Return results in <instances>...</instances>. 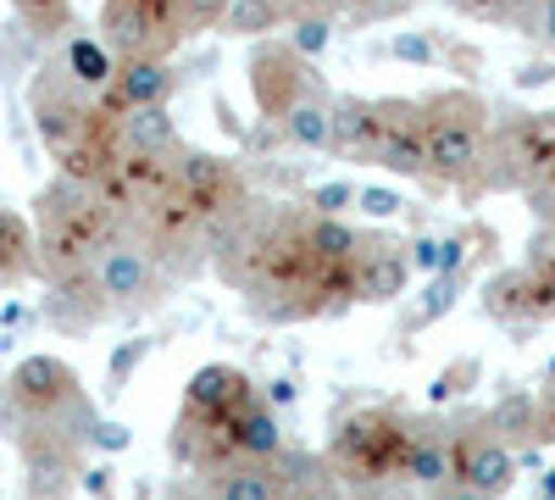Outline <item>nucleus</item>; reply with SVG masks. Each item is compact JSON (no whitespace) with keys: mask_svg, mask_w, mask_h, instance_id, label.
Returning <instances> with one entry per match:
<instances>
[{"mask_svg":"<svg viewBox=\"0 0 555 500\" xmlns=\"http://www.w3.org/2000/svg\"><path fill=\"white\" fill-rule=\"evenodd\" d=\"M416 112H423L428 178L444 190H478L483 140H489V101L478 89H434V95H416Z\"/></svg>","mask_w":555,"mask_h":500,"instance_id":"f257e3e1","label":"nucleus"},{"mask_svg":"<svg viewBox=\"0 0 555 500\" xmlns=\"http://www.w3.org/2000/svg\"><path fill=\"white\" fill-rule=\"evenodd\" d=\"M550 162H555V112H522V117L489 123L478 190H528Z\"/></svg>","mask_w":555,"mask_h":500,"instance_id":"f03ea898","label":"nucleus"},{"mask_svg":"<svg viewBox=\"0 0 555 500\" xmlns=\"http://www.w3.org/2000/svg\"><path fill=\"white\" fill-rule=\"evenodd\" d=\"M122 234V217L101 201L89 195L83 206H73L67 217L56 222H39L34 229V261L44 279H73V272H89L95 267V256Z\"/></svg>","mask_w":555,"mask_h":500,"instance_id":"7ed1b4c3","label":"nucleus"},{"mask_svg":"<svg viewBox=\"0 0 555 500\" xmlns=\"http://www.w3.org/2000/svg\"><path fill=\"white\" fill-rule=\"evenodd\" d=\"M117 62H172L178 44L190 39L172 0H101V34H95Z\"/></svg>","mask_w":555,"mask_h":500,"instance_id":"20e7f679","label":"nucleus"},{"mask_svg":"<svg viewBox=\"0 0 555 500\" xmlns=\"http://www.w3.org/2000/svg\"><path fill=\"white\" fill-rule=\"evenodd\" d=\"M28 117H34L39 145L62 162L89 140V128L101 123V106H95V95H83V89L62 73V62H44L28 78Z\"/></svg>","mask_w":555,"mask_h":500,"instance_id":"39448f33","label":"nucleus"},{"mask_svg":"<svg viewBox=\"0 0 555 500\" xmlns=\"http://www.w3.org/2000/svg\"><path fill=\"white\" fill-rule=\"evenodd\" d=\"M167 190L190 206L206 229H217L222 217H234L250 190H245V172L234 156H217V151H195V145H178L167 162Z\"/></svg>","mask_w":555,"mask_h":500,"instance_id":"423d86ee","label":"nucleus"},{"mask_svg":"<svg viewBox=\"0 0 555 500\" xmlns=\"http://www.w3.org/2000/svg\"><path fill=\"white\" fill-rule=\"evenodd\" d=\"M411 445V428L395 412H361L334 434V467L350 484H373V478H400V457Z\"/></svg>","mask_w":555,"mask_h":500,"instance_id":"0eeeda50","label":"nucleus"},{"mask_svg":"<svg viewBox=\"0 0 555 500\" xmlns=\"http://www.w3.org/2000/svg\"><path fill=\"white\" fill-rule=\"evenodd\" d=\"M245 73H250V95H256V112H261L267 123H284V112H289L300 95L322 89V73H317V62L295 56V51H289V39H272V34L250 44V62H245Z\"/></svg>","mask_w":555,"mask_h":500,"instance_id":"6e6552de","label":"nucleus"},{"mask_svg":"<svg viewBox=\"0 0 555 500\" xmlns=\"http://www.w3.org/2000/svg\"><path fill=\"white\" fill-rule=\"evenodd\" d=\"M373 167L400 172V178H428L423 112H416V95H378V151H373Z\"/></svg>","mask_w":555,"mask_h":500,"instance_id":"1a4fd4ad","label":"nucleus"},{"mask_svg":"<svg viewBox=\"0 0 555 500\" xmlns=\"http://www.w3.org/2000/svg\"><path fill=\"white\" fill-rule=\"evenodd\" d=\"M411 284V261L400 240H378V234H361V251L350 256V300L366 306H389L400 300Z\"/></svg>","mask_w":555,"mask_h":500,"instance_id":"9d476101","label":"nucleus"},{"mask_svg":"<svg viewBox=\"0 0 555 500\" xmlns=\"http://www.w3.org/2000/svg\"><path fill=\"white\" fill-rule=\"evenodd\" d=\"M89 279L101 284V295L112 300V306H133V300H145L151 295V284H156V256L139 245L128 229L95 256V267H89Z\"/></svg>","mask_w":555,"mask_h":500,"instance_id":"9b49d317","label":"nucleus"},{"mask_svg":"<svg viewBox=\"0 0 555 500\" xmlns=\"http://www.w3.org/2000/svg\"><path fill=\"white\" fill-rule=\"evenodd\" d=\"M172 89H178V67H172V62L139 56V62H117V73H112V84L95 95V106H101L106 117H122V112H133V106H167Z\"/></svg>","mask_w":555,"mask_h":500,"instance_id":"f8f14e48","label":"nucleus"},{"mask_svg":"<svg viewBox=\"0 0 555 500\" xmlns=\"http://www.w3.org/2000/svg\"><path fill=\"white\" fill-rule=\"evenodd\" d=\"M450 473H455V484L478 489L483 500H500L517 484V457L500 439H467L461 450H450Z\"/></svg>","mask_w":555,"mask_h":500,"instance_id":"ddd939ff","label":"nucleus"},{"mask_svg":"<svg viewBox=\"0 0 555 500\" xmlns=\"http://www.w3.org/2000/svg\"><path fill=\"white\" fill-rule=\"evenodd\" d=\"M250 400H256L250 379L240 368H228V361H206V368H195V379H190V412L195 418L228 423L234 412H245Z\"/></svg>","mask_w":555,"mask_h":500,"instance_id":"4468645a","label":"nucleus"},{"mask_svg":"<svg viewBox=\"0 0 555 500\" xmlns=\"http://www.w3.org/2000/svg\"><path fill=\"white\" fill-rule=\"evenodd\" d=\"M328 128H334V140H328L334 156L373 162V151H378V101L373 95H334L328 101Z\"/></svg>","mask_w":555,"mask_h":500,"instance_id":"2eb2a0df","label":"nucleus"},{"mask_svg":"<svg viewBox=\"0 0 555 500\" xmlns=\"http://www.w3.org/2000/svg\"><path fill=\"white\" fill-rule=\"evenodd\" d=\"M112 123H117V145H122L128 156H172V151L183 145L172 106H133V112H122V117H112Z\"/></svg>","mask_w":555,"mask_h":500,"instance_id":"dca6fc26","label":"nucleus"},{"mask_svg":"<svg viewBox=\"0 0 555 500\" xmlns=\"http://www.w3.org/2000/svg\"><path fill=\"white\" fill-rule=\"evenodd\" d=\"M106 295L89 272H73V279H51V295H44V317L56 329H89L95 317H106Z\"/></svg>","mask_w":555,"mask_h":500,"instance_id":"f3484780","label":"nucleus"},{"mask_svg":"<svg viewBox=\"0 0 555 500\" xmlns=\"http://www.w3.org/2000/svg\"><path fill=\"white\" fill-rule=\"evenodd\" d=\"M483 311L489 317H500V323H544V300H539V290H533V279H528V267H505L500 279H489L483 284Z\"/></svg>","mask_w":555,"mask_h":500,"instance_id":"a211bd4d","label":"nucleus"},{"mask_svg":"<svg viewBox=\"0 0 555 500\" xmlns=\"http://www.w3.org/2000/svg\"><path fill=\"white\" fill-rule=\"evenodd\" d=\"M62 73L83 89V95H101V89L112 84V73H117V56L106 51L101 39H89V34H62Z\"/></svg>","mask_w":555,"mask_h":500,"instance_id":"6ab92c4d","label":"nucleus"},{"mask_svg":"<svg viewBox=\"0 0 555 500\" xmlns=\"http://www.w3.org/2000/svg\"><path fill=\"white\" fill-rule=\"evenodd\" d=\"M328 101H334V89L322 84V89H311V95H300L289 112H284V140L289 145H300V151H328V140H334V128H328Z\"/></svg>","mask_w":555,"mask_h":500,"instance_id":"aec40b11","label":"nucleus"},{"mask_svg":"<svg viewBox=\"0 0 555 500\" xmlns=\"http://www.w3.org/2000/svg\"><path fill=\"white\" fill-rule=\"evenodd\" d=\"M228 439H234L240 457H256V462H272L284 450V428H278L272 406H261V400H250L245 412L228 418Z\"/></svg>","mask_w":555,"mask_h":500,"instance_id":"412c9836","label":"nucleus"},{"mask_svg":"<svg viewBox=\"0 0 555 500\" xmlns=\"http://www.w3.org/2000/svg\"><path fill=\"white\" fill-rule=\"evenodd\" d=\"M28 272H39L34 261V222L12 206H0V284H17L28 279Z\"/></svg>","mask_w":555,"mask_h":500,"instance_id":"4be33fe9","label":"nucleus"},{"mask_svg":"<svg viewBox=\"0 0 555 500\" xmlns=\"http://www.w3.org/2000/svg\"><path fill=\"white\" fill-rule=\"evenodd\" d=\"M400 478H405V484H423V489L455 478V473H450V445H444V439H428V434H411L405 457H400Z\"/></svg>","mask_w":555,"mask_h":500,"instance_id":"5701e85b","label":"nucleus"},{"mask_svg":"<svg viewBox=\"0 0 555 500\" xmlns=\"http://www.w3.org/2000/svg\"><path fill=\"white\" fill-rule=\"evenodd\" d=\"M217 28L234 34V39H261L272 28H284V7H278V0H228Z\"/></svg>","mask_w":555,"mask_h":500,"instance_id":"b1692460","label":"nucleus"},{"mask_svg":"<svg viewBox=\"0 0 555 500\" xmlns=\"http://www.w3.org/2000/svg\"><path fill=\"white\" fill-rule=\"evenodd\" d=\"M306 240H311V251H317L322 261H350V256L361 251V229H350L345 217H317V211H306Z\"/></svg>","mask_w":555,"mask_h":500,"instance_id":"393cba45","label":"nucleus"},{"mask_svg":"<svg viewBox=\"0 0 555 500\" xmlns=\"http://www.w3.org/2000/svg\"><path fill=\"white\" fill-rule=\"evenodd\" d=\"M12 12L34 39H62L73 34V17H78L73 0H12Z\"/></svg>","mask_w":555,"mask_h":500,"instance_id":"a878e982","label":"nucleus"},{"mask_svg":"<svg viewBox=\"0 0 555 500\" xmlns=\"http://www.w3.org/2000/svg\"><path fill=\"white\" fill-rule=\"evenodd\" d=\"M405 261L423 267V272H461V261H467V240H416L405 245Z\"/></svg>","mask_w":555,"mask_h":500,"instance_id":"bb28decb","label":"nucleus"},{"mask_svg":"<svg viewBox=\"0 0 555 500\" xmlns=\"http://www.w3.org/2000/svg\"><path fill=\"white\" fill-rule=\"evenodd\" d=\"M489 423L500 428V439H533L539 406H533V395H505V400L494 406V418H489Z\"/></svg>","mask_w":555,"mask_h":500,"instance_id":"cd10ccee","label":"nucleus"},{"mask_svg":"<svg viewBox=\"0 0 555 500\" xmlns=\"http://www.w3.org/2000/svg\"><path fill=\"white\" fill-rule=\"evenodd\" d=\"M278 489V478H267L261 467H228L211 489V500H267Z\"/></svg>","mask_w":555,"mask_h":500,"instance_id":"c85d7f7f","label":"nucleus"},{"mask_svg":"<svg viewBox=\"0 0 555 500\" xmlns=\"http://www.w3.org/2000/svg\"><path fill=\"white\" fill-rule=\"evenodd\" d=\"M455 295H461V272H439V279L423 290V300H416V311H411V329H428V323H439V317L455 306Z\"/></svg>","mask_w":555,"mask_h":500,"instance_id":"c756f323","label":"nucleus"},{"mask_svg":"<svg viewBox=\"0 0 555 500\" xmlns=\"http://www.w3.org/2000/svg\"><path fill=\"white\" fill-rule=\"evenodd\" d=\"M334 44V17H289V51L317 62Z\"/></svg>","mask_w":555,"mask_h":500,"instance_id":"7c9ffc66","label":"nucleus"},{"mask_svg":"<svg viewBox=\"0 0 555 500\" xmlns=\"http://www.w3.org/2000/svg\"><path fill=\"white\" fill-rule=\"evenodd\" d=\"M145 356H151V339H117V345H112V361H106V389L122 395Z\"/></svg>","mask_w":555,"mask_h":500,"instance_id":"2f4dec72","label":"nucleus"},{"mask_svg":"<svg viewBox=\"0 0 555 500\" xmlns=\"http://www.w3.org/2000/svg\"><path fill=\"white\" fill-rule=\"evenodd\" d=\"M306 206H311L317 217H339L345 206H356V184H350V178H328V184H311Z\"/></svg>","mask_w":555,"mask_h":500,"instance_id":"473e14b6","label":"nucleus"},{"mask_svg":"<svg viewBox=\"0 0 555 500\" xmlns=\"http://www.w3.org/2000/svg\"><path fill=\"white\" fill-rule=\"evenodd\" d=\"M389 56H395V62H411V67H434V62H439V44L423 39V34H411V28H400V34L389 39Z\"/></svg>","mask_w":555,"mask_h":500,"instance_id":"72a5a7b5","label":"nucleus"},{"mask_svg":"<svg viewBox=\"0 0 555 500\" xmlns=\"http://www.w3.org/2000/svg\"><path fill=\"white\" fill-rule=\"evenodd\" d=\"M172 7H178L183 28H190V39H195V34H206V28H217V23H222L228 0H172Z\"/></svg>","mask_w":555,"mask_h":500,"instance_id":"f704fd0d","label":"nucleus"},{"mask_svg":"<svg viewBox=\"0 0 555 500\" xmlns=\"http://www.w3.org/2000/svg\"><path fill=\"white\" fill-rule=\"evenodd\" d=\"M356 206L366 211V217H373V222H389V217H400V190H384V184H361L356 190Z\"/></svg>","mask_w":555,"mask_h":500,"instance_id":"c9c22d12","label":"nucleus"},{"mask_svg":"<svg viewBox=\"0 0 555 500\" xmlns=\"http://www.w3.org/2000/svg\"><path fill=\"white\" fill-rule=\"evenodd\" d=\"M334 7H339V12H350V17L366 28V23H389V17H400V12L411 7V0H334Z\"/></svg>","mask_w":555,"mask_h":500,"instance_id":"e433bc0d","label":"nucleus"},{"mask_svg":"<svg viewBox=\"0 0 555 500\" xmlns=\"http://www.w3.org/2000/svg\"><path fill=\"white\" fill-rule=\"evenodd\" d=\"M89 445L106 450V457H122V450L133 445V428L128 423H95V428H89Z\"/></svg>","mask_w":555,"mask_h":500,"instance_id":"4c0bfd02","label":"nucleus"},{"mask_svg":"<svg viewBox=\"0 0 555 500\" xmlns=\"http://www.w3.org/2000/svg\"><path fill=\"white\" fill-rule=\"evenodd\" d=\"M522 34H539V39L555 44V0H533V12H528Z\"/></svg>","mask_w":555,"mask_h":500,"instance_id":"58836bf2","label":"nucleus"},{"mask_svg":"<svg viewBox=\"0 0 555 500\" xmlns=\"http://www.w3.org/2000/svg\"><path fill=\"white\" fill-rule=\"evenodd\" d=\"M278 7H284V23L289 17H334L339 12L334 0H278Z\"/></svg>","mask_w":555,"mask_h":500,"instance_id":"ea45409f","label":"nucleus"},{"mask_svg":"<svg viewBox=\"0 0 555 500\" xmlns=\"http://www.w3.org/2000/svg\"><path fill=\"white\" fill-rule=\"evenodd\" d=\"M467 373H473V361H461V368H450V373H439L428 395H434V400H450V395H461V389H467V384H461V379H467Z\"/></svg>","mask_w":555,"mask_h":500,"instance_id":"a19ab883","label":"nucleus"},{"mask_svg":"<svg viewBox=\"0 0 555 500\" xmlns=\"http://www.w3.org/2000/svg\"><path fill=\"white\" fill-rule=\"evenodd\" d=\"M512 84H517V89H539V84H555V62H528V67H517V73H512Z\"/></svg>","mask_w":555,"mask_h":500,"instance_id":"79ce46f5","label":"nucleus"},{"mask_svg":"<svg viewBox=\"0 0 555 500\" xmlns=\"http://www.w3.org/2000/svg\"><path fill=\"white\" fill-rule=\"evenodd\" d=\"M89 495H95V500H112V467L106 462H95V467H83V478H78Z\"/></svg>","mask_w":555,"mask_h":500,"instance_id":"37998d69","label":"nucleus"},{"mask_svg":"<svg viewBox=\"0 0 555 500\" xmlns=\"http://www.w3.org/2000/svg\"><path fill=\"white\" fill-rule=\"evenodd\" d=\"M295 400H300L295 379H272V384H267V395H261V406H295Z\"/></svg>","mask_w":555,"mask_h":500,"instance_id":"c03bdc74","label":"nucleus"},{"mask_svg":"<svg viewBox=\"0 0 555 500\" xmlns=\"http://www.w3.org/2000/svg\"><path fill=\"white\" fill-rule=\"evenodd\" d=\"M444 500H483V495H478V489H467V484H455V489H450Z\"/></svg>","mask_w":555,"mask_h":500,"instance_id":"a18cd8bd","label":"nucleus"},{"mask_svg":"<svg viewBox=\"0 0 555 500\" xmlns=\"http://www.w3.org/2000/svg\"><path fill=\"white\" fill-rule=\"evenodd\" d=\"M267 500H295V495H289V489H272V495H267Z\"/></svg>","mask_w":555,"mask_h":500,"instance_id":"49530a36","label":"nucleus"},{"mask_svg":"<svg viewBox=\"0 0 555 500\" xmlns=\"http://www.w3.org/2000/svg\"><path fill=\"white\" fill-rule=\"evenodd\" d=\"M172 500H201V495H172Z\"/></svg>","mask_w":555,"mask_h":500,"instance_id":"de8ad7c7","label":"nucleus"},{"mask_svg":"<svg viewBox=\"0 0 555 500\" xmlns=\"http://www.w3.org/2000/svg\"><path fill=\"white\" fill-rule=\"evenodd\" d=\"M528 12H533V0H528ZM517 34H522V28H517Z\"/></svg>","mask_w":555,"mask_h":500,"instance_id":"09e8293b","label":"nucleus"}]
</instances>
